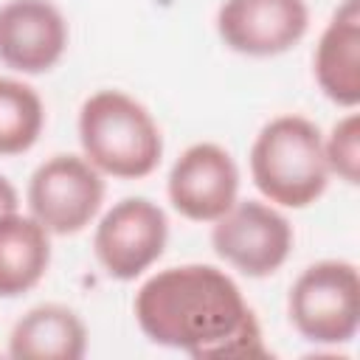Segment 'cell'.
I'll list each match as a JSON object with an SVG mask.
<instances>
[{
    "label": "cell",
    "instance_id": "obj_10",
    "mask_svg": "<svg viewBox=\"0 0 360 360\" xmlns=\"http://www.w3.org/2000/svg\"><path fill=\"white\" fill-rule=\"evenodd\" d=\"M68 48V22L48 0H8L0 6V62L17 73L51 70Z\"/></svg>",
    "mask_w": 360,
    "mask_h": 360
},
{
    "label": "cell",
    "instance_id": "obj_2",
    "mask_svg": "<svg viewBox=\"0 0 360 360\" xmlns=\"http://www.w3.org/2000/svg\"><path fill=\"white\" fill-rule=\"evenodd\" d=\"M329 163L321 129L304 115L267 121L250 146L253 186L281 208H307L329 186Z\"/></svg>",
    "mask_w": 360,
    "mask_h": 360
},
{
    "label": "cell",
    "instance_id": "obj_12",
    "mask_svg": "<svg viewBox=\"0 0 360 360\" xmlns=\"http://www.w3.org/2000/svg\"><path fill=\"white\" fill-rule=\"evenodd\" d=\"M87 352V329L82 318L62 304H39L28 309L8 335L14 360H79Z\"/></svg>",
    "mask_w": 360,
    "mask_h": 360
},
{
    "label": "cell",
    "instance_id": "obj_6",
    "mask_svg": "<svg viewBox=\"0 0 360 360\" xmlns=\"http://www.w3.org/2000/svg\"><path fill=\"white\" fill-rule=\"evenodd\" d=\"M290 219L259 200H236L211 228L217 256L250 278L273 276L292 250Z\"/></svg>",
    "mask_w": 360,
    "mask_h": 360
},
{
    "label": "cell",
    "instance_id": "obj_9",
    "mask_svg": "<svg viewBox=\"0 0 360 360\" xmlns=\"http://www.w3.org/2000/svg\"><path fill=\"white\" fill-rule=\"evenodd\" d=\"M166 191L180 217L191 222H214L239 197L236 160L219 143H191L174 160Z\"/></svg>",
    "mask_w": 360,
    "mask_h": 360
},
{
    "label": "cell",
    "instance_id": "obj_5",
    "mask_svg": "<svg viewBox=\"0 0 360 360\" xmlns=\"http://www.w3.org/2000/svg\"><path fill=\"white\" fill-rule=\"evenodd\" d=\"M104 202L101 172L79 155H53L28 180L31 217L56 236L84 231Z\"/></svg>",
    "mask_w": 360,
    "mask_h": 360
},
{
    "label": "cell",
    "instance_id": "obj_15",
    "mask_svg": "<svg viewBox=\"0 0 360 360\" xmlns=\"http://www.w3.org/2000/svg\"><path fill=\"white\" fill-rule=\"evenodd\" d=\"M323 152L332 174H338L349 186L360 183V115L357 112L343 115L332 127L329 138H323Z\"/></svg>",
    "mask_w": 360,
    "mask_h": 360
},
{
    "label": "cell",
    "instance_id": "obj_1",
    "mask_svg": "<svg viewBox=\"0 0 360 360\" xmlns=\"http://www.w3.org/2000/svg\"><path fill=\"white\" fill-rule=\"evenodd\" d=\"M141 332L166 349L202 357H264L262 329L236 281L214 264L166 267L135 295Z\"/></svg>",
    "mask_w": 360,
    "mask_h": 360
},
{
    "label": "cell",
    "instance_id": "obj_13",
    "mask_svg": "<svg viewBox=\"0 0 360 360\" xmlns=\"http://www.w3.org/2000/svg\"><path fill=\"white\" fill-rule=\"evenodd\" d=\"M51 233L28 214L0 217V298L34 290L51 264Z\"/></svg>",
    "mask_w": 360,
    "mask_h": 360
},
{
    "label": "cell",
    "instance_id": "obj_3",
    "mask_svg": "<svg viewBox=\"0 0 360 360\" xmlns=\"http://www.w3.org/2000/svg\"><path fill=\"white\" fill-rule=\"evenodd\" d=\"M79 143L101 174L121 180L152 174L163 158V135L155 118L121 90H98L82 104Z\"/></svg>",
    "mask_w": 360,
    "mask_h": 360
},
{
    "label": "cell",
    "instance_id": "obj_7",
    "mask_svg": "<svg viewBox=\"0 0 360 360\" xmlns=\"http://www.w3.org/2000/svg\"><path fill=\"white\" fill-rule=\"evenodd\" d=\"M169 242V219L163 208L146 197H124L115 202L93 233V250L110 278L132 281L149 270Z\"/></svg>",
    "mask_w": 360,
    "mask_h": 360
},
{
    "label": "cell",
    "instance_id": "obj_16",
    "mask_svg": "<svg viewBox=\"0 0 360 360\" xmlns=\"http://www.w3.org/2000/svg\"><path fill=\"white\" fill-rule=\"evenodd\" d=\"M11 211H20V197H17V188L0 174V217H6Z\"/></svg>",
    "mask_w": 360,
    "mask_h": 360
},
{
    "label": "cell",
    "instance_id": "obj_4",
    "mask_svg": "<svg viewBox=\"0 0 360 360\" xmlns=\"http://www.w3.org/2000/svg\"><path fill=\"white\" fill-rule=\"evenodd\" d=\"M287 312L309 343H349L360 326V276L346 259L309 264L290 287Z\"/></svg>",
    "mask_w": 360,
    "mask_h": 360
},
{
    "label": "cell",
    "instance_id": "obj_14",
    "mask_svg": "<svg viewBox=\"0 0 360 360\" xmlns=\"http://www.w3.org/2000/svg\"><path fill=\"white\" fill-rule=\"evenodd\" d=\"M45 127V107L39 93L17 79L0 76V155L28 152Z\"/></svg>",
    "mask_w": 360,
    "mask_h": 360
},
{
    "label": "cell",
    "instance_id": "obj_8",
    "mask_svg": "<svg viewBox=\"0 0 360 360\" xmlns=\"http://www.w3.org/2000/svg\"><path fill=\"white\" fill-rule=\"evenodd\" d=\"M309 28L307 0H225L217 11L219 39L242 56H278Z\"/></svg>",
    "mask_w": 360,
    "mask_h": 360
},
{
    "label": "cell",
    "instance_id": "obj_11",
    "mask_svg": "<svg viewBox=\"0 0 360 360\" xmlns=\"http://www.w3.org/2000/svg\"><path fill=\"white\" fill-rule=\"evenodd\" d=\"M312 70L321 93L338 107L360 104V0H343L326 22Z\"/></svg>",
    "mask_w": 360,
    "mask_h": 360
}]
</instances>
